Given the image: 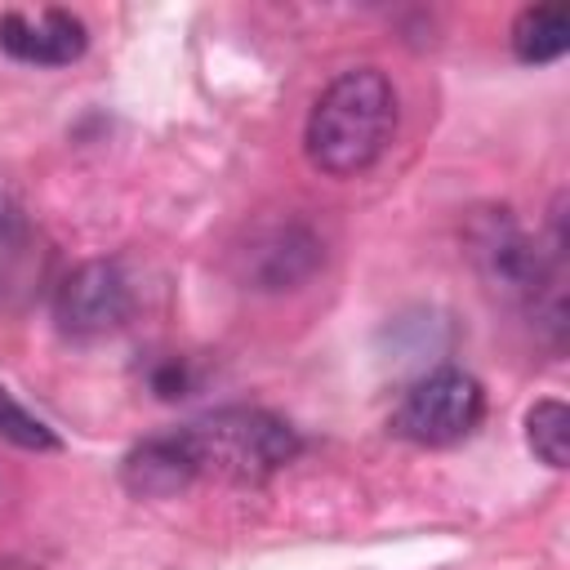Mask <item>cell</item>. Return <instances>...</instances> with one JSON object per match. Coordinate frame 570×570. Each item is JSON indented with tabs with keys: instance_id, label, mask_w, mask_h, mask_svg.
I'll use <instances>...</instances> for the list:
<instances>
[{
	"instance_id": "1",
	"label": "cell",
	"mask_w": 570,
	"mask_h": 570,
	"mask_svg": "<svg viewBox=\"0 0 570 570\" xmlns=\"http://www.w3.org/2000/svg\"><path fill=\"white\" fill-rule=\"evenodd\" d=\"M396 134V89L379 67H352L334 76L307 111L303 151L312 169L352 178L370 169Z\"/></svg>"
},
{
	"instance_id": "2",
	"label": "cell",
	"mask_w": 570,
	"mask_h": 570,
	"mask_svg": "<svg viewBox=\"0 0 570 570\" xmlns=\"http://www.w3.org/2000/svg\"><path fill=\"white\" fill-rule=\"evenodd\" d=\"M178 432L187 441L196 476H218V481H236V485L267 481L272 472L294 463V454L303 450L298 432L281 414L254 410V405L209 410Z\"/></svg>"
},
{
	"instance_id": "3",
	"label": "cell",
	"mask_w": 570,
	"mask_h": 570,
	"mask_svg": "<svg viewBox=\"0 0 570 570\" xmlns=\"http://www.w3.org/2000/svg\"><path fill=\"white\" fill-rule=\"evenodd\" d=\"M481 414H485L481 383L468 370L445 365V370L414 379L401 392V401L392 410V432L414 445H454L476 432Z\"/></svg>"
},
{
	"instance_id": "4",
	"label": "cell",
	"mask_w": 570,
	"mask_h": 570,
	"mask_svg": "<svg viewBox=\"0 0 570 570\" xmlns=\"http://www.w3.org/2000/svg\"><path fill=\"white\" fill-rule=\"evenodd\" d=\"M129 307H134L129 281L107 258H89L53 285V321L71 338H98V334L120 330Z\"/></svg>"
},
{
	"instance_id": "5",
	"label": "cell",
	"mask_w": 570,
	"mask_h": 570,
	"mask_svg": "<svg viewBox=\"0 0 570 570\" xmlns=\"http://www.w3.org/2000/svg\"><path fill=\"white\" fill-rule=\"evenodd\" d=\"M89 31L71 9H4L0 13V49L27 67H67L85 53Z\"/></svg>"
},
{
	"instance_id": "6",
	"label": "cell",
	"mask_w": 570,
	"mask_h": 570,
	"mask_svg": "<svg viewBox=\"0 0 570 570\" xmlns=\"http://www.w3.org/2000/svg\"><path fill=\"white\" fill-rule=\"evenodd\" d=\"M120 481L138 499H174V494H183L196 481V468H191L183 432L174 428V432H156V436L138 441L120 459Z\"/></svg>"
},
{
	"instance_id": "7",
	"label": "cell",
	"mask_w": 570,
	"mask_h": 570,
	"mask_svg": "<svg viewBox=\"0 0 570 570\" xmlns=\"http://www.w3.org/2000/svg\"><path fill=\"white\" fill-rule=\"evenodd\" d=\"M45 276V249L27 214L0 200V303H18Z\"/></svg>"
},
{
	"instance_id": "8",
	"label": "cell",
	"mask_w": 570,
	"mask_h": 570,
	"mask_svg": "<svg viewBox=\"0 0 570 570\" xmlns=\"http://www.w3.org/2000/svg\"><path fill=\"white\" fill-rule=\"evenodd\" d=\"M570 49V13L566 4H530L512 22V53L530 67L557 62Z\"/></svg>"
},
{
	"instance_id": "9",
	"label": "cell",
	"mask_w": 570,
	"mask_h": 570,
	"mask_svg": "<svg viewBox=\"0 0 570 570\" xmlns=\"http://www.w3.org/2000/svg\"><path fill=\"white\" fill-rule=\"evenodd\" d=\"M525 441L548 468H566V459H570V410L552 396L534 401L525 410Z\"/></svg>"
},
{
	"instance_id": "10",
	"label": "cell",
	"mask_w": 570,
	"mask_h": 570,
	"mask_svg": "<svg viewBox=\"0 0 570 570\" xmlns=\"http://www.w3.org/2000/svg\"><path fill=\"white\" fill-rule=\"evenodd\" d=\"M0 436L22 450H62L58 432L45 419H36L27 405H18L9 387H0Z\"/></svg>"
}]
</instances>
